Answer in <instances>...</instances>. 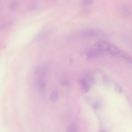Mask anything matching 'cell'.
Here are the masks:
<instances>
[{
    "instance_id": "cell-1",
    "label": "cell",
    "mask_w": 132,
    "mask_h": 132,
    "mask_svg": "<svg viewBox=\"0 0 132 132\" xmlns=\"http://www.w3.org/2000/svg\"><path fill=\"white\" fill-rule=\"evenodd\" d=\"M82 37L85 38H95L101 37L104 33L103 31L97 28H89L85 29L80 33Z\"/></svg>"
},
{
    "instance_id": "cell-2",
    "label": "cell",
    "mask_w": 132,
    "mask_h": 132,
    "mask_svg": "<svg viewBox=\"0 0 132 132\" xmlns=\"http://www.w3.org/2000/svg\"><path fill=\"white\" fill-rule=\"evenodd\" d=\"M110 44L108 42L104 40H100L96 44V48L102 52H107L108 48Z\"/></svg>"
},
{
    "instance_id": "cell-3",
    "label": "cell",
    "mask_w": 132,
    "mask_h": 132,
    "mask_svg": "<svg viewBox=\"0 0 132 132\" xmlns=\"http://www.w3.org/2000/svg\"><path fill=\"white\" fill-rule=\"evenodd\" d=\"M101 51L96 48L89 50L87 53V58L89 59L99 56L101 55L102 53Z\"/></svg>"
},
{
    "instance_id": "cell-4",
    "label": "cell",
    "mask_w": 132,
    "mask_h": 132,
    "mask_svg": "<svg viewBox=\"0 0 132 132\" xmlns=\"http://www.w3.org/2000/svg\"><path fill=\"white\" fill-rule=\"evenodd\" d=\"M122 51L117 46L110 44L107 52L108 51L113 56H120Z\"/></svg>"
},
{
    "instance_id": "cell-5",
    "label": "cell",
    "mask_w": 132,
    "mask_h": 132,
    "mask_svg": "<svg viewBox=\"0 0 132 132\" xmlns=\"http://www.w3.org/2000/svg\"><path fill=\"white\" fill-rule=\"evenodd\" d=\"M121 10L124 15L127 16H130L132 15L131 11L129 7L127 6H123Z\"/></svg>"
},
{
    "instance_id": "cell-6",
    "label": "cell",
    "mask_w": 132,
    "mask_h": 132,
    "mask_svg": "<svg viewBox=\"0 0 132 132\" xmlns=\"http://www.w3.org/2000/svg\"><path fill=\"white\" fill-rule=\"evenodd\" d=\"M58 96V92L55 90L51 93L50 96V99L51 101L54 102L57 100Z\"/></svg>"
},
{
    "instance_id": "cell-7",
    "label": "cell",
    "mask_w": 132,
    "mask_h": 132,
    "mask_svg": "<svg viewBox=\"0 0 132 132\" xmlns=\"http://www.w3.org/2000/svg\"><path fill=\"white\" fill-rule=\"evenodd\" d=\"M77 128L74 124H70L68 127L66 132H77Z\"/></svg>"
},
{
    "instance_id": "cell-8",
    "label": "cell",
    "mask_w": 132,
    "mask_h": 132,
    "mask_svg": "<svg viewBox=\"0 0 132 132\" xmlns=\"http://www.w3.org/2000/svg\"><path fill=\"white\" fill-rule=\"evenodd\" d=\"M93 2L94 1L92 0H86L82 2V4L85 5H89L93 4Z\"/></svg>"
},
{
    "instance_id": "cell-9",
    "label": "cell",
    "mask_w": 132,
    "mask_h": 132,
    "mask_svg": "<svg viewBox=\"0 0 132 132\" xmlns=\"http://www.w3.org/2000/svg\"><path fill=\"white\" fill-rule=\"evenodd\" d=\"M92 107L95 110H97L100 108V105L97 103H95L93 105Z\"/></svg>"
},
{
    "instance_id": "cell-10",
    "label": "cell",
    "mask_w": 132,
    "mask_h": 132,
    "mask_svg": "<svg viewBox=\"0 0 132 132\" xmlns=\"http://www.w3.org/2000/svg\"><path fill=\"white\" fill-rule=\"evenodd\" d=\"M101 132H106L104 131H102Z\"/></svg>"
}]
</instances>
